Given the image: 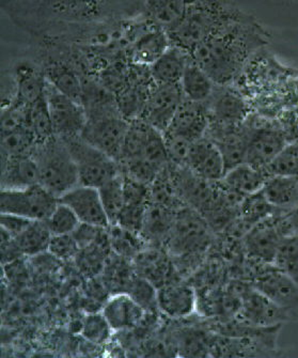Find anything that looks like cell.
Masks as SVG:
<instances>
[{"label":"cell","instance_id":"4","mask_svg":"<svg viewBox=\"0 0 298 358\" xmlns=\"http://www.w3.org/2000/svg\"><path fill=\"white\" fill-rule=\"evenodd\" d=\"M249 13L235 0H192L181 21L168 31L170 41L187 52Z\"/></svg>","mask_w":298,"mask_h":358},{"label":"cell","instance_id":"17","mask_svg":"<svg viewBox=\"0 0 298 358\" xmlns=\"http://www.w3.org/2000/svg\"><path fill=\"white\" fill-rule=\"evenodd\" d=\"M208 125L210 115L206 103L184 99L165 133L194 143L206 136Z\"/></svg>","mask_w":298,"mask_h":358},{"label":"cell","instance_id":"22","mask_svg":"<svg viewBox=\"0 0 298 358\" xmlns=\"http://www.w3.org/2000/svg\"><path fill=\"white\" fill-rule=\"evenodd\" d=\"M103 315L113 331L134 329L145 317V309L127 292L115 293L106 299Z\"/></svg>","mask_w":298,"mask_h":358},{"label":"cell","instance_id":"49","mask_svg":"<svg viewBox=\"0 0 298 358\" xmlns=\"http://www.w3.org/2000/svg\"><path fill=\"white\" fill-rule=\"evenodd\" d=\"M34 220L23 216L15 215V214L1 213L0 216V224L1 230L7 232L12 238H16L23 234Z\"/></svg>","mask_w":298,"mask_h":358},{"label":"cell","instance_id":"25","mask_svg":"<svg viewBox=\"0 0 298 358\" xmlns=\"http://www.w3.org/2000/svg\"><path fill=\"white\" fill-rule=\"evenodd\" d=\"M36 184H40V177L31 155L1 157V189H18Z\"/></svg>","mask_w":298,"mask_h":358},{"label":"cell","instance_id":"38","mask_svg":"<svg viewBox=\"0 0 298 358\" xmlns=\"http://www.w3.org/2000/svg\"><path fill=\"white\" fill-rule=\"evenodd\" d=\"M27 125L34 131L38 141L55 136L45 93L30 105Z\"/></svg>","mask_w":298,"mask_h":358},{"label":"cell","instance_id":"23","mask_svg":"<svg viewBox=\"0 0 298 358\" xmlns=\"http://www.w3.org/2000/svg\"><path fill=\"white\" fill-rule=\"evenodd\" d=\"M196 304V292L190 285L171 281L157 289L158 309L172 319L190 317Z\"/></svg>","mask_w":298,"mask_h":358},{"label":"cell","instance_id":"10","mask_svg":"<svg viewBox=\"0 0 298 358\" xmlns=\"http://www.w3.org/2000/svg\"><path fill=\"white\" fill-rule=\"evenodd\" d=\"M58 203V198L41 184L18 189H1L0 193L1 213L15 214L31 220H48Z\"/></svg>","mask_w":298,"mask_h":358},{"label":"cell","instance_id":"27","mask_svg":"<svg viewBox=\"0 0 298 358\" xmlns=\"http://www.w3.org/2000/svg\"><path fill=\"white\" fill-rule=\"evenodd\" d=\"M190 58V52L171 43L161 57L149 66L152 80L155 84H180Z\"/></svg>","mask_w":298,"mask_h":358},{"label":"cell","instance_id":"24","mask_svg":"<svg viewBox=\"0 0 298 358\" xmlns=\"http://www.w3.org/2000/svg\"><path fill=\"white\" fill-rule=\"evenodd\" d=\"M171 45L166 30L152 25L127 50L132 64L151 66Z\"/></svg>","mask_w":298,"mask_h":358},{"label":"cell","instance_id":"46","mask_svg":"<svg viewBox=\"0 0 298 358\" xmlns=\"http://www.w3.org/2000/svg\"><path fill=\"white\" fill-rule=\"evenodd\" d=\"M147 206H147L125 204L115 224H119L121 227L141 234Z\"/></svg>","mask_w":298,"mask_h":358},{"label":"cell","instance_id":"12","mask_svg":"<svg viewBox=\"0 0 298 358\" xmlns=\"http://www.w3.org/2000/svg\"><path fill=\"white\" fill-rule=\"evenodd\" d=\"M184 99L181 85L154 83L146 99L141 119L164 134Z\"/></svg>","mask_w":298,"mask_h":358},{"label":"cell","instance_id":"19","mask_svg":"<svg viewBox=\"0 0 298 358\" xmlns=\"http://www.w3.org/2000/svg\"><path fill=\"white\" fill-rule=\"evenodd\" d=\"M9 74L15 89L14 101L31 105L45 93L48 80L40 62L21 60L13 66Z\"/></svg>","mask_w":298,"mask_h":358},{"label":"cell","instance_id":"42","mask_svg":"<svg viewBox=\"0 0 298 358\" xmlns=\"http://www.w3.org/2000/svg\"><path fill=\"white\" fill-rule=\"evenodd\" d=\"M113 331L103 313H90L87 315L83 323L82 335L86 338L87 341L97 345L107 343Z\"/></svg>","mask_w":298,"mask_h":358},{"label":"cell","instance_id":"45","mask_svg":"<svg viewBox=\"0 0 298 358\" xmlns=\"http://www.w3.org/2000/svg\"><path fill=\"white\" fill-rule=\"evenodd\" d=\"M48 252L55 258L69 260L76 257L79 248L72 234H60L52 236Z\"/></svg>","mask_w":298,"mask_h":358},{"label":"cell","instance_id":"48","mask_svg":"<svg viewBox=\"0 0 298 358\" xmlns=\"http://www.w3.org/2000/svg\"><path fill=\"white\" fill-rule=\"evenodd\" d=\"M107 234H108V227H99V226H94V224L80 222L78 227L73 232L72 236H74L79 250H83L89 245L101 240Z\"/></svg>","mask_w":298,"mask_h":358},{"label":"cell","instance_id":"21","mask_svg":"<svg viewBox=\"0 0 298 358\" xmlns=\"http://www.w3.org/2000/svg\"><path fill=\"white\" fill-rule=\"evenodd\" d=\"M167 250L164 252L157 246L143 248L133 259V266L138 276L147 279L156 288H161L171 282L172 263Z\"/></svg>","mask_w":298,"mask_h":358},{"label":"cell","instance_id":"32","mask_svg":"<svg viewBox=\"0 0 298 358\" xmlns=\"http://www.w3.org/2000/svg\"><path fill=\"white\" fill-rule=\"evenodd\" d=\"M281 213H285V212L281 211L273 204L269 203L261 189L257 193L246 196L243 199L240 206V213H239L241 227L244 228L247 232L255 224Z\"/></svg>","mask_w":298,"mask_h":358},{"label":"cell","instance_id":"18","mask_svg":"<svg viewBox=\"0 0 298 358\" xmlns=\"http://www.w3.org/2000/svg\"><path fill=\"white\" fill-rule=\"evenodd\" d=\"M59 202L66 204L76 214L80 222L109 227L108 216L103 206L99 188L78 185L59 198Z\"/></svg>","mask_w":298,"mask_h":358},{"label":"cell","instance_id":"14","mask_svg":"<svg viewBox=\"0 0 298 358\" xmlns=\"http://www.w3.org/2000/svg\"><path fill=\"white\" fill-rule=\"evenodd\" d=\"M206 103L210 122L215 124L240 125L253 113L248 101L232 85L216 86Z\"/></svg>","mask_w":298,"mask_h":358},{"label":"cell","instance_id":"5","mask_svg":"<svg viewBox=\"0 0 298 358\" xmlns=\"http://www.w3.org/2000/svg\"><path fill=\"white\" fill-rule=\"evenodd\" d=\"M31 157L38 165L40 184L58 199L79 185L77 166L64 139L55 135L38 141Z\"/></svg>","mask_w":298,"mask_h":358},{"label":"cell","instance_id":"40","mask_svg":"<svg viewBox=\"0 0 298 358\" xmlns=\"http://www.w3.org/2000/svg\"><path fill=\"white\" fill-rule=\"evenodd\" d=\"M45 222L52 236L72 234L80 224V220L70 206L62 202H59L56 209Z\"/></svg>","mask_w":298,"mask_h":358},{"label":"cell","instance_id":"16","mask_svg":"<svg viewBox=\"0 0 298 358\" xmlns=\"http://www.w3.org/2000/svg\"><path fill=\"white\" fill-rule=\"evenodd\" d=\"M289 317V311L278 306L253 286L243 291L240 308L243 324L257 327H276L283 325Z\"/></svg>","mask_w":298,"mask_h":358},{"label":"cell","instance_id":"8","mask_svg":"<svg viewBox=\"0 0 298 358\" xmlns=\"http://www.w3.org/2000/svg\"><path fill=\"white\" fill-rule=\"evenodd\" d=\"M64 141L76 164L79 185L99 188L122 173L120 164L82 137H71Z\"/></svg>","mask_w":298,"mask_h":358},{"label":"cell","instance_id":"13","mask_svg":"<svg viewBox=\"0 0 298 358\" xmlns=\"http://www.w3.org/2000/svg\"><path fill=\"white\" fill-rule=\"evenodd\" d=\"M251 286L285 310L298 309V285L274 264L260 263V271L255 274Z\"/></svg>","mask_w":298,"mask_h":358},{"label":"cell","instance_id":"33","mask_svg":"<svg viewBox=\"0 0 298 358\" xmlns=\"http://www.w3.org/2000/svg\"><path fill=\"white\" fill-rule=\"evenodd\" d=\"M52 238L45 220H34L23 234L14 238V242L23 256L34 257L48 252Z\"/></svg>","mask_w":298,"mask_h":358},{"label":"cell","instance_id":"7","mask_svg":"<svg viewBox=\"0 0 298 358\" xmlns=\"http://www.w3.org/2000/svg\"><path fill=\"white\" fill-rule=\"evenodd\" d=\"M212 227L204 215L190 206L176 211V220L164 248L170 257L183 258L201 255L210 246Z\"/></svg>","mask_w":298,"mask_h":358},{"label":"cell","instance_id":"43","mask_svg":"<svg viewBox=\"0 0 298 358\" xmlns=\"http://www.w3.org/2000/svg\"><path fill=\"white\" fill-rule=\"evenodd\" d=\"M127 293H129L146 311L158 308L157 288L143 277L136 275L135 278L129 284Z\"/></svg>","mask_w":298,"mask_h":358},{"label":"cell","instance_id":"41","mask_svg":"<svg viewBox=\"0 0 298 358\" xmlns=\"http://www.w3.org/2000/svg\"><path fill=\"white\" fill-rule=\"evenodd\" d=\"M269 176H298V139L288 143L267 167Z\"/></svg>","mask_w":298,"mask_h":358},{"label":"cell","instance_id":"37","mask_svg":"<svg viewBox=\"0 0 298 358\" xmlns=\"http://www.w3.org/2000/svg\"><path fill=\"white\" fill-rule=\"evenodd\" d=\"M99 192L105 211L108 216L109 222L111 224H115L119 214L122 211L125 204L123 173H121L120 175L99 187Z\"/></svg>","mask_w":298,"mask_h":358},{"label":"cell","instance_id":"3","mask_svg":"<svg viewBox=\"0 0 298 358\" xmlns=\"http://www.w3.org/2000/svg\"><path fill=\"white\" fill-rule=\"evenodd\" d=\"M1 8L17 27L36 38L68 24L125 20L105 0H1Z\"/></svg>","mask_w":298,"mask_h":358},{"label":"cell","instance_id":"35","mask_svg":"<svg viewBox=\"0 0 298 358\" xmlns=\"http://www.w3.org/2000/svg\"><path fill=\"white\" fill-rule=\"evenodd\" d=\"M108 232L113 252L129 260L133 261L147 245L141 234L121 227L119 224H111Z\"/></svg>","mask_w":298,"mask_h":358},{"label":"cell","instance_id":"31","mask_svg":"<svg viewBox=\"0 0 298 358\" xmlns=\"http://www.w3.org/2000/svg\"><path fill=\"white\" fill-rule=\"evenodd\" d=\"M180 85L185 99L204 103L208 102L217 86L192 57L186 66Z\"/></svg>","mask_w":298,"mask_h":358},{"label":"cell","instance_id":"2","mask_svg":"<svg viewBox=\"0 0 298 358\" xmlns=\"http://www.w3.org/2000/svg\"><path fill=\"white\" fill-rule=\"evenodd\" d=\"M232 86L248 101L253 113L275 119L283 109L298 105V70L279 62L269 48L245 66Z\"/></svg>","mask_w":298,"mask_h":358},{"label":"cell","instance_id":"26","mask_svg":"<svg viewBox=\"0 0 298 358\" xmlns=\"http://www.w3.org/2000/svg\"><path fill=\"white\" fill-rule=\"evenodd\" d=\"M178 210L171 209L162 204L149 202L143 217L141 236L149 246L165 244Z\"/></svg>","mask_w":298,"mask_h":358},{"label":"cell","instance_id":"39","mask_svg":"<svg viewBox=\"0 0 298 358\" xmlns=\"http://www.w3.org/2000/svg\"><path fill=\"white\" fill-rule=\"evenodd\" d=\"M274 266L289 275L298 285V236H288L283 240Z\"/></svg>","mask_w":298,"mask_h":358},{"label":"cell","instance_id":"51","mask_svg":"<svg viewBox=\"0 0 298 358\" xmlns=\"http://www.w3.org/2000/svg\"><path fill=\"white\" fill-rule=\"evenodd\" d=\"M278 227L285 238L298 236V206L285 213H281L277 217Z\"/></svg>","mask_w":298,"mask_h":358},{"label":"cell","instance_id":"6","mask_svg":"<svg viewBox=\"0 0 298 358\" xmlns=\"http://www.w3.org/2000/svg\"><path fill=\"white\" fill-rule=\"evenodd\" d=\"M85 109L87 123L80 137L119 161L129 122L118 108L117 99L90 105Z\"/></svg>","mask_w":298,"mask_h":358},{"label":"cell","instance_id":"11","mask_svg":"<svg viewBox=\"0 0 298 358\" xmlns=\"http://www.w3.org/2000/svg\"><path fill=\"white\" fill-rule=\"evenodd\" d=\"M45 96L55 135L64 139L80 136L87 123L84 105L57 90L48 82Z\"/></svg>","mask_w":298,"mask_h":358},{"label":"cell","instance_id":"20","mask_svg":"<svg viewBox=\"0 0 298 358\" xmlns=\"http://www.w3.org/2000/svg\"><path fill=\"white\" fill-rule=\"evenodd\" d=\"M185 166L196 175L211 182L220 181L226 173L220 149L206 136L192 143Z\"/></svg>","mask_w":298,"mask_h":358},{"label":"cell","instance_id":"34","mask_svg":"<svg viewBox=\"0 0 298 358\" xmlns=\"http://www.w3.org/2000/svg\"><path fill=\"white\" fill-rule=\"evenodd\" d=\"M150 202L162 204L174 210L186 206L178 195L170 163L150 184Z\"/></svg>","mask_w":298,"mask_h":358},{"label":"cell","instance_id":"28","mask_svg":"<svg viewBox=\"0 0 298 358\" xmlns=\"http://www.w3.org/2000/svg\"><path fill=\"white\" fill-rule=\"evenodd\" d=\"M269 203L283 212L298 206V176H271L262 188Z\"/></svg>","mask_w":298,"mask_h":358},{"label":"cell","instance_id":"50","mask_svg":"<svg viewBox=\"0 0 298 358\" xmlns=\"http://www.w3.org/2000/svg\"><path fill=\"white\" fill-rule=\"evenodd\" d=\"M111 3L125 18L136 17L143 14L145 0H105Z\"/></svg>","mask_w":298,"mask_h":358},{"label":"cell","instance_id":"29","mask_svg":"<svg viewBox=\"0 0 298 358\" xmlns=\"http://www.w3.org/2000/svg\"><path fill=\"white\" fill-rule=\"evenodd\" d=\"M269 177L267 169H259L243 163L227 171L222 181L235 193L246 197L261 191Z\"/></svg>","mask_w":298,"mask_h":358},{"label":"cell","instance_id":"36","mask_svg":"<svg viewBox=\"0 0 298 358\" xmlns=\"http://www.w3.org/2000/svg\"><path fill=\"white\" fill-rule=\"evenodd\" d=\"M36 135L27 125L1 134V157L31 155L36 145Z\"/></svg>","mask_w":298,"mask_h":358},{"label":"cell","instance_id":"44","mask_svg":"<svg viewBox=\"0 0 298 358\" xmlns=\"http://www.w3.org/2000/svg\"><path fill=\"white\" fill-rule=\"evenodd\" d=\"M164 137H165L166 148H167L170 163L173 165L185 166L192 143L182 138V137L168 134V133H165Z\"/></svg>","mask_w":298,"mask_h":358},{"label":"cell","instance_id":"30","mask_svg":"<svg viewBox=\"0 0 298 358\" xmlns=\"http://www.w3.org/2000/svg\"><path fill=\"white\" fill-rule=\"evenodd\" d=\"M192 0H145L143 15L166 31L181 21Z\"/></svg>","mask_w":298,"mask_h":358},{"label":"cell","instance_id":"9","mask_svg":"<svg viewBox=\"0 0 298 358\" xmlns=\"http://www.w3.org/2000/svg\"><path fill=\"white\" fill-rule=\"evenodd\" d=\"M248 121L251 131L245 163L267 169L289 141L274 119L253 113Z\"/></svg>","mask_w":298,"mask_h":358},{"label":"cell","instance_id":"47","mask_svg":"<svg viewBox=\"0 0 298 358\" xmlns=\"http://www.w3.org/2000/svg\"><path fill=\"white\" fill-rule=\"evenodd\" d=\"M274 120L289 143L298 139V105L283 109Z\"/></svg>","mask_w":298,"mask_h":358},{"label":"cell","instance_id":"15","mask_svg":"<svg viewBox=\"0 0 298 358\" xmlns=\"http://www.w3.org/2000/svg\"><path fill=\"white\" fill-rule=\"evenodd\" d=\"M277 215L251 227L243 238L247 257L257 263L274 264L278 250L285 236L278 227Z\"/></svg>","mask_w":298,"mask_h":358},{"label":"cell","instance_id":"1","mask_svg":"<svg viewBox=\"0 0 298 358\" xmlns=\"http://www.w3.org/2000/svg\"><path fill=\"white\" fill-rule=\"evenodd\" d=\"M269 43V32L248 14L199 44L190 55L217 86H228Z\"/></svg>","mask_w":298,"mask_h":358}]
</instances>
